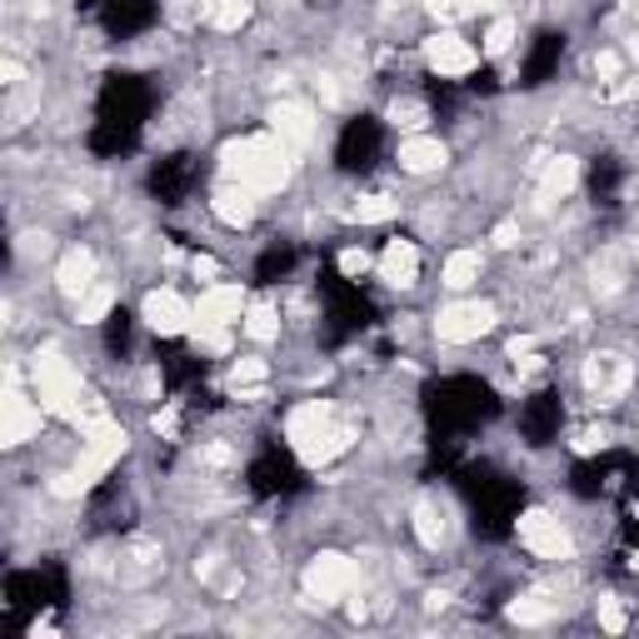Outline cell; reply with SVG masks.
<instances>
[{
    "label": "cell",
    "mask_w": 639,
    "mask_h": 639,
    "mask_svg": "<svg viewBox=\"0 0 639 639\" xmlns=\"http://www.w3.org/2000/svg\"><path fill=\"white\" fill-rule=\"evenodd\" d=\"M290 170H295V160H290V145L275 130L270 135H230L220 145V180H240L260 200L280 195L290 185Z\"/></svg>",
    "instance_id": "6da1fadb"
},
{
    "label": "cell",
    "mask_w": 639,
    "mask_h": 639,
    "mask_svg": "<svg viewBox=\"0 0 639 639\" xmlns=\"http://www.w3.org/2000/svg\"><path fill=\"white\" fill-rule=\"evenodd\" d=\"M26 375H30L36 399L45 405V415L70 419V425H75V415L85 409V375H80L75 359H70L60 345H40L36 355H30Z\"/></svg>",
    "instance_id": "7a4b0ae2"
},
{
    "label": "cell",
    "mask_w": 639,
    "mask_h": 639,
    "mask_svg": "<svg viewBox=\"0 0 639 639\" xmlns=\"http://www.w3.org/2000/svg\"><path fill=\"white\" fill-rule=\"evenodd\" d=\"M495 325H499L495 300L455 295L449 305L435 310V320H429V335H435L439 345H475V339H485Z\"/></svg>",
    "instance_id": "3957f363"
},
{
    "label": "cell",
    "mask_w": 639,
    "mask_h": 639,
    "mask_svg": "<svg viewBox=\"0 0 639 639\" xmlns=\"http://www.w3.org/2000/svg\"><path fill=\"white\" fill-rule=\"evenodd\" d=\"M300 585H305L310 605H320V609L345 605V599H355V589H359V565L349 555H339V549H320L315 559H305Z\"/></svg>",
    "instance_id": "277c9868"
},
{
    "label": "cell",
    "mask_w": 639,
    "mask_h": 639,
    "mask_svg": "<svg viewBox=\"0 0 639 639\" xmlns=\"http://www.w3.org/2000/svg\"><path fill=\"white\" fill-rule=\"evenodd\" d=\"M515 535H519V545H525L535 559H545V565H565V559H575V549H579L575 529L545 505L525 509V515L515 519Z\"/></svg>",
    "instance_id": "5b68a950"
},
{
    "label": "cell",
    "mask_w": 639,
    "mask_h": 639,
    "mask_svg": "<svg viewBox=\"0 0 639 639\" xmlns=\"http://www.w3.org/2000/svg\"><path fill=\"white\" fill-rule=\"evenodd\" d=\"M40 425H45V405L30 399L26 389H20V369H10L6 399H0V445L6 449L30 445V439H40Z\"/></svg>",
    "instance_id": "8992f818"
},
{
    "label": "cell",
    "mask_w": 639,
    "mask_h": 639,
    "mask_svg": "<svg viewBox=\"0 0 639 639\" xmlns=\"http://www.w3.org/2000/svg\"><path fill=\"white\" fill-rule=\"evenodd\" d=\"M140 320H145L150 335L180 339L195 329V300H185L175 285H155V290H145V300H140Z\"/></svg>",
    "instance_id": "52a82bcc"
},
{
    "label": "cell",
    "mask_w": 639,
    "mask_h": 639,
    "mask_svg": "<svg viewBox=\"0 0 639 639\" xmlns=\"http://www.w3.org/2000/svg\"><path fill=\"white\" fill-rule=\"evenodd\" d=\"M419 55H425V65L435 70L439 80H465L479 70V60H485V50L469 45L459 30H435V36H425V45H419Z\"/></svg>",
    "instance_id": "ba28073f"
},
{
    "label": "cell",
    "mask_w": 639,
    "mask_h": 639,
    "mask_svg": "<svg viewBox=\"0 0 639 639\" xmlns=\"http://www.w3.org/2000/svg\"><path fill=\"white\" fill-rule=\"evenodd\" d=\"M245 305H250L245 280H215L195 300V325H240Z\"/></svg>",
    "instance_id": "9c48e42d"
},
{
    "label": "cell",
    "mask_w": 639,
    "mask_h": 639,
    "mask_svg": "<svg viewBox=\"0 0 639 639\" xmlns=\"http://www.w3.org/2000/svg\"><path fill=\"white\" fill-rule=\"evenodd\" d=\"M210 215L225 230H250L260 215V195L250 185H240V180H220V185L210 190Z\"/></svg>",
    "instance_id": "30bf717a"
},
{
    "label": "cell",
    "mask_w": 639,
    "mask_h": 639,
    "mask_svg": "<svg viewBox=\"0 0 639 639\" xmlns=\"http://www.w3.org/2000/svg\"><path fill=\"white\" fill-rule=\"evenodd\" d=\"M395 165L405 170V175H439V170L449 165V145L439 135H405L395 150Z\"/></svg>",
    "instance_id": "8fae6325"
},
{
    "label": "cell",
    "mask_w": 639,
    "mask_h": 639,
    "mask_svg": "<svg viewBox=\"0 0 639 639\" xmlns=\"http://www.w3.org/2000/svg\"><path fill=\"white\" fill-rule=\"evenodd\" d=\"M270 130H275L290 150H305L310 140L320 135V115L310 105H300V100H275V105H270Z\"/></svg>",
    "instance_id": "7c38bea8"
},
{
    "label": "cell",
    "mask_w": 639,
    "mask_h": 639,
    "mask_svg": "<svg viewBox=\"0 0 639 639\" xmlns=\"http://www.w3.org/2000/svg\"><path fill=\"white\" fill-rule=\"evenodd\" d=\"M100 280V260H95V250L90 245H70L65 255H60V265H55V290L75 305L80 295H85L90 285Z\"/></svg>",
    "instance_id": "4fadbf2b"
},
{
    "label": "cell",
    "mask_w": 639,
    "mask_h": 639,
    "mask_svg": "<svg viewBox=\"0 0 639 639\" xmlns=\"http://www.w3.org/2000/svg\"><path fill=\"white\" fill-rule=\"evenodd\" d=\"M375 275L385 280L389 290L419 285V245L415 240H389V245L375 255Z\"/></svg>",
    "instance_id": "5bb4252c"
},
{
    "label": "cell",
    "mask_w": 639,
    "mask_h": 639,
    "mask_svg": "<svg viewBox=\"0 0 639 639\" xmlns=\"http://www.w3.org/2000/svg\"><path fill=\"white\" fill-rule=\"evenodd\" d=\"M479 275H485V250L479 245H455L445 255V265H439V285L449 295H469L479 285Z\"/></svg>",
    "instance_id": "9a60e30c"
},
{
    "label": "cell",
    "mask_w": 639,
    "mask_h": 639,
    "mask_svg": "<svg viewBox=\"0 0 639 639\" xmlns=\"http://www.w3.org/2000/svg\"><path fill=\"white\" fill-rule=\"evenodd\" d=\"M240 335L250 339V345H275L280 335H285V320H280V305L275 300H250L245 315H240Z\"/></svg>",
    "instance_id": "2e32d148"
},
{
    "label": "cell",
    "mask_w": 639,
    "mask_h": 639,
    "mask_svg": "<svg viewBox=\"0 0 639 639\" xmlns=\"http://www.w3.org/2000/svg\"><path fill=\"white\" fill-rule=\"evenodd\" d=\"M535 170H539V200H565V195H575V185H579V160L575 155H549V160H535Z\"/></svg>",
    "instance_id": "e0dca14e"
},
{
    "label": "cell",
    "mask_w": 639,
    "mask_h": 639,
    "mask_svg": "<svg viewBox=\"0 0 639 639\" xmlns=\"http://www.w3.org/2000/svg\"><path fill=\"white\" fill-rule=\"evenodd\" d=\"M415 535H419V545L435 555V549H445V539H449V515H445V505H439L435 495H425L415 505Z\"/></svg>",
    "instance_id": "ac0fdd59"
},
{
    "label": "cell",
    "mask_w": 639,
    "mask_h": 639,
    "mask_svg": "<svg viewBox=\"0 0 639 639\" xmlns=\"http://www.w3.org/2000/svg\"><path fill=\"white\" fill-rule=\"evenodd\" d=\"M115 300H120L115 280H95V285L75 300V325H105L110 310H115Z\"/></svg>",
    "instance_id": "d6986e66"
},
{
    "label": "cell",
    "mask_w": 639,
    "mask_h": 639,
    "mask_svg": "<svg viewBox=\"0 0 639 639\" xmlns=\"http://www.w3.org/2000/svg\"><path fill=\"white\" fill-rule=\"evenodd\" d=\"M250 16H255V0H205V6H200V20H205L210 30H220V36H235Z\"/></svg>",
    "instance_id": "ffe728a7"
},
{
    "label": "cell",
    "mask_w": 639,
    "mask_h": 639,
    "mask_svg": "<svg viewBox=\"0 0 639 639\" xmlns=\"http://www.w3.org/2000/svg\"><path fill=\"white\" fill-rule=\"evenodd\" d=\"M395 215H399L395 195H359L355 205H349V220H355V225H389Z\"/></svg>",
    "instance_id": "44dd1931"
},
{
    "label": "cell",
    "mask_w": 639,
    "mask_h": 639,
    "mask_svg": "<svg viewBox=\"0 0 639 639\" xmlns=\"http://www.w3.org/2000/svg\"><path fill=\"white\" fill-rule=\"evenodd\" d=\"M385 120H389L395 130H405V135H419V130L429 125V105H425V100H409V95H405V100H389Z\"/></svg>",
    "instance_id": "7402d4cb"
},
{
    "label": "cell",
    "mask_w": 639,
    "mask_h": 639,
    "mask_svg": "<svg viewBox=\"0 0 639 639\" xmlns=\"http://www.w3.org/2000/svg\"><path fill=\"white\" fill-rule=\"evenodd\" d=\"M515 40H519V20L515 16H495L479 50H485V60H499V55H509V50H515Z\"/></svg>",
    "instance_id": "603a6c76"
},
{
    "label": "cell",
    "mask_w": 639,
    "mask_h": 639,
    "mask_svg": "<svg viewBox=\"0 0 639 639\" xmlns=\"http://www.w3.org/2000/svg\"><path fill=\"white\" fill-rule=\"evenodd\" d=\"M509 619H515V625H545V619H555V599L549 595H519L515 605H509Z\"/></svg>",
    "instance_id": "cb8c5ba5"
},
{
    "label": "cell",
    "mask_w": 639,
    "mask_h": 639,
    "mask_svg": "<svg viewBox=\"0 0 639 639\" xmlns=\"http://www.w3.org/2000/svg\"><path fill=\"white\" fill-rule=\"evenodd\" d=\"M365 270H375V255H369V250H359V245L339 250V275H345V280H359Z\"/></svg>",
    "instance_id": "d4e9b609"
},
{
    "label": "cell",
    "mask_w": 639,
    "mask_h": 639,
    "mask_svg": "<svg viewBox=\"0 0 639 639\" xmlns=\"http://www.w3.org/2000/svg\"><path fill=\"white\" fill-rule=\"evenodd\" d=\"M595 615H599V625H605L609 635H619V629H629V615H625V605H619L615 595H605V599H599V609H595Z\"/></svg>",
    "instance_id": "484cf974"
},
{
    "label": "cell",
    "mask_w": 639,
    "mask_h": 639,
    "mask_svg": "<svg viewBox=\"0 0 639 639\" xmlns=\"http://www.w3.org/2000/svg\"><path fill=\"white\" fill-rule=\"evenodd\" d=\"M190 275H195V280H205V285H215V275H220V260H215V255H190Z\"/></svg>",
    "instance_id": "4316f807"
},
{
    "label": "cell",
    "mask_w": 639,
    "mask_h": 639,
    "mask_svg": "<svg viewBox=\"0 0 639 639\" xmlns=\"http://www.w3.org/2000/svg\"><path fill=\"white\" fill-rule=\"evenodd\" d=\"M595 75L599 80H619V50H599V55H595Z\"/></svg>",
    "instance_id": "83f0119b"
},
{
    "label": "cell",
    "mask_w": 639,
    "mask_h": 639,
    "mask_svg": "<svg viewBox=\"0 0 639 639\" xmlns=\"http://www.w3.org/2000/svg\"><path fill=\"white\" fill-rule=\"evenodd\" d=\"M519 240H525V235H519V225H515V220H505V225H495V245H499V250H515Z\"/></svg>",
    "instance_id": "f1b7e54d"
},
{
    "label": "cell",
    "mask_w": 639,
    "mask_h": 639,
    "mask_svg": "<svg viewBox=\"0 0 639 639\" xmlns=\"http://www.w3.org/2000/svg\"><path fill=\"white\" fill-rule=\"evenodd\" d=\"M469 6H475V10H499L505 0H469Z\"/></svg>",
    "instance_id": "f546056e"
},
{
    "label": "cell",
    "mask_w": 639,
    "mask_h": 639,
    "mask_svg": "<svg viewBox=\"0 0 639 639\" xmlns=\"http://www.w3.org/2000/svg\"><path fill=\"white\" fill-rule=\"evenodd\" d=\"M625 50H629V55L639 60V36H629V45H625Z\"/></svg>",
    "instance_id": "4dcf8cb0"
}]
</instances>
